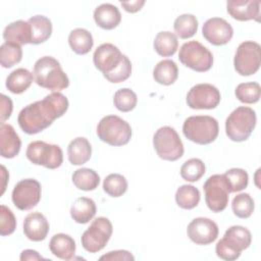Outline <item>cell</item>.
<instances>
[{
  "label": "cell",
  "mask_w": 261,
  "mask_h": 261,
  "mask_svg": "<svg viewBox=\"0 0 261 261\" xmlns=\"http://www.w3.org/2000/svg\"><path fill=\"white\" fill-rule=\"evenodd\" d=\"M49 249L55 257L62 260H70L75 253V242L68 234L57 233L51 238Z\"/></svg>",
  "instance_id": "7402d4cb"
},
{
  "label": "cell",
  "mask_w": 261,
  "mask_h": 261,
  "mask_svg": "<svg viewBox=\"0 0 261 261\" xmlns=\"http://www.w3.org/2000/svg\"><path fill=\"white\" fill-rule=\"evenodd\" d=\"M261 63L260 45L253 41L241 43L236 51L233 65L236 71L244 76L256 73Z\"/></svg>",
  "instance_id": "7c38bea8"
},
{
  "label": "cell",
  "mask_w": 261,
  "mask_h": 261,
  "mask_svg": "<svg viewBox=\"0 0 261 261\" xmlns=\"http://www.w3.org/2000/svg\"><path fill=\"white\" fill-rule=\"evenodd\" d=\"M173 29L180 39H188L196 34L198 30V20L193 14L185 13L175 18Z\"/></svg>",
  "instance_id": "d6a6232c"
},
{
  "label": "cell",
  "mask_w": 261,
  "mask_h": 261,
  "mask_svg": "<svg viewBox=\"0 0 261 261\" xmlns=\"http://www.w3.org/2000/svg\"><path fill=\"white\" fill-rule=\"evenodd\" d=\"M97 207L95 202L87 197L77 198L70 207L72 219L81 224L88 223L96 214Z\"/></svg>",
  "instance_id": "d4e9b609"
},
{
  "label": "cell",
  "mask_w": 261,
  "mask_h": 261,
  "mask_svg": "<svg viewBox=\"0 0 261 261\" xmlns=\"http://www.w3.org/2000/svg\"><path fill=\"white\" fill-rule=\"evenodd\" d=\"M25 155L36 165L55 169L62 164L63 153L58 145L48 144L44 141H34L29 144Z\"/></svg>",
  "instance_id": "30bf717a"
},
{
  "label": "cell",
  "mask_w": 261,
  "mask_h": 261,
  "mask_svg": "<svg viewBox=\"0 0 261 261\" xmlns=\"http://www.w3.org/2000/svg\"><path fill=\"white\" fill-rule=\"evenodd\" d=\"M112 224L106 217L100 216L93 220L91 225L82 234V246L90 253H97L101 251L112 234Z\"/></svg>",
  "instance_id": "8fae6325"
},
{
  "label": "cell",
  "mask_w": 261,
  "mask_h": 261,
  "mask_svg": "<svg viewBox=\"0 0 261 261\" xmlns=\"http://www.w3.org/2000/svg\"><path fill=\"white\" fill-rule=\"evenodd\" d=\"M252 236L248 228L241 225H233L226 229L223 238L215 246L216 255L227 261H232L241 256L243 250L249 248Z\"/></svg>",
  "instance_id": "277c9868"
},
{
  "label": "cell",
  "mask_w": 261,
  "mask_h": 261,
  "mask_svg": "<svg viewBox=\"0 0 261 261\" xmlns=\"http://www.w3.org/2000/svg\"><path fill=\"white\" fill-rule=\"evenodd\" d=\"M175 202L182 209H193L200 202V191L192 185H182L176 190Z\"/></svg>",
  "instance_id": "1f68e13d"
},
{
  "label": "cell",
  "mask_w": 261,
  "mask_h": 261,
  "mask_svg": "<svg viewBox=\"0 0 261 261\" xmlns=\"http://www.w3.org/2000/svg\"><path fill=\"white\" fill-rule=\"evenodd\" d=\"M92 147L88 139L79 137L73 139L67 147L68 160L73 165H82L90 160Z\"/></svg>",
  "instance_id": "cb8c5ba5"
},
{
  "label": "cell",
  "mask_w": 261,
  "mask_h": 261,
  "mask_svg": "<svg viewBox=\"0 0 261 261\" xmlns=\"http://www.w3.org/2000/svg\"><path fill=\"white\" fill-rule=\"evenodd\" d=\"M49 231V223L46 217L40 212L28 214L23 221V233L33 241L40 242L46 239Z\"/></svg>",
  "instance_id": "d6986e66"
},
{
  "label": "cell",
  "mask_w": 261,
  "mask_h": 261,
  "mask_svg": "<svg viewBox=\"0 0 261 261\" xmlns=\"http://www.w3.org/2000/svg\"><path fill=\"white\" fill-rule=\"evenodd\" d=\"M155 51L163 57L172 56L178 47V41L176 36L171 32H160L157 34L154 40Z\"/></svg>",
  "instance_id": "4dcf8cb0"
},
{
  "label": "cell",
  "mask_w": 261,
  "mask_h": 261,
  "mask_svg": "<svg viewBox=\"0 0 261 261\" xmlns=\"http://www.w3.org/2000/svg\"><path fill=\"white\" fill-rule=\"evenodd\" d=\"M41 185L34 178H25L18 181L12 191V202L16 208L25 211L31 210L41 200Z\"/></svg>",
  "instance_id": "5bb4252c"
},
{
  "label": "cell",
  "mask_w": 261,
  "mask_h": 261,
  "mask_svg": "<svg viewBox=\"0 0 261 261\" xmlns=\"http://www.w3.org/2000/svg\"><path fill=\"white\" fill-rule=\"evenodd\" d=\"M205 173V164L199 158L187 160L180 167V176L190 182L199 180Z\"/></svg>",
  "instance_id": "d590c367"
},
{
  "label": "cell",
  "mask_w": 261,
  "mask_h": 261,
  "mask_svg": "<svg viewBox=\"0 0 261 261\" xmlns=\"http://www.w3.org/2000/svg\"><path fill=\"white\" fill-rule=\"evenodd\" d=\"M31 27V44H41L47 41L52 34V22L44 15H35L28 20Z\"/></svg>",
  "instance_id": "484cf974"
},
{
  "label": "cell",
  "mask_w": 261,
  "mask_h": 261,
  "mask_svg": "<svg viewBox=\"0 0 261 261\" xmlns=\"http://www.w3.org/2000/svg\"><path fill=\"white\" fill-rule=\"evenodd\" d=\"M3 39L5 42L15 43L20 46L31 44L32 34L29 22L24 20H16L9 23L4 29Z\"/></svg>",
  "instance_id": "603a6c76"
},
{
  "label": "cell",
  "mask_w": 261,
  "mask_h": 261,
  "mask_svg": "<svg viewBox=\"0 0 261 261\" xmlns=\"http://www.w3.org/2000/svg\"><path fill=\"white\" fill-rule=\"evenodd\" d=\"M103 190L110 197L117 198L126 192L127 181L123 175L119 173H111L105 177L103 181Z\"/></svg>",
  "instance_id": "e575fe53"
},
{
  "label": "cell",
  "mask_w": 261,
  "mask_h": 261,
  "mask_svg": "<svg viewBox=\"0 0 261 261\" xmlns=\"http://www.w3.org/2000/svg\"><path fill=\"white\" fill-rule=\"evenodd\" d=\"M217 224L206 217H197L193 219L187 228L188 237L197 245H209L218 237Z\"/></svg>",
  "instance_id": "2e32d148"
},
{
  "label": "cell",
  "mask_w": 261,
  "mask_h": 261,
  "mask_svg": "<svg viewBox=\"0 0 261 261\" xmlns=\"http://www.w3.org/2000/svg\"><path fill=\"white\" fill-rule=\"evenodd\" d=\"M97 135L110 146L126 145L132 138V127L117 115L104 116L97 125Z\"/></svg>",
  "instance_id": "52a82bcc"
},
{
  "label": "cell",
  "mask_w": 261,
  "mask_h": 261,
  "mask_svg": "<svg viewBox=\"0 0 261 261\" xmlns=\"http://www.w3.org/2000/svg\"><path fill=\"white\" fill-rule=\"evenodd\" d=\"M93 61L96 68L110 83L118 84L130 76V60L113 44L104 43L97 47L93 55Z\"/></svg>",
  "instance_id": "7a4b0ae2"
},
{
  "label": "cell",
  "mask_w": 261,
  "mask_h": 261,
  "mask_svg": "<svg viewBox=\"0 0 261 261\" xmlns=\"http://www.w3.org/2000/svg\"><path fill=\"white\" fill-rule=\"evenodd\" d=\"M178 75V68L176 63L170 59H164L158 62L153 70V77L155 82L160 85H172Z\"/></svg>",
  "instance_id": "f1b7e54d"
},
{
  "label": "cell",
  "mask_w": 261,
  "mask_h": 261,
  "mask_svg": "<svg viewBox=\"0 0 261 261\" xmlns=\"http://www.w3.org/2000/svg\"><path fill=\"white\" fill-rule=\"evenodd\" d=\"M35 82L38 86L55 91H61L69 86V80L63 71L59 61L51 56L38 59L33 70Z\"/></svg>",
  "instance_id": "3957f363"
},
{
  "label": "cell",
  "mask_w": 261,
  "mask_h": 261,
  "mask_svg": "<svg viewBox=\"0 0 261 261\" xmlns=\"http://www.w3.org/2000/svg\"><path fill=\"white\" fill-rule=\"evenodd\" d=\"M94 20L101 29L113 30L120 23L121 14L115 5L103 3L95 8Z\"/></svg>",
  "instance_id": "44dd1931"
},
{
  "label": "cell",
  "mask_w": 261,
  "mask_h": 261,
  "mask_svg": "<svg viewBox=\"0 0 261 261\" xmlns=\"http://www.w3.org/2000/svg\"><path fill=\"white\" fill-rule=\"evenodd\" d=\"M19 259L21 261H25V260H41V259H44V258L37 251L28 249V250H23L20 253Z\"/></svg>",
  "instance_id": "f6af8a7d"
},
{
  "label": "cell",
  "mask_w": 261,
  "mask_h": 261,
  "mask_svg": "<svg viewBox=\"0 0 261 261\" xmlns=\"http://www.w3.org/2000/svg\"><path fill=\"white\" fill-rule=\"evenodd\" d=\"M137 102L138 98L136 93L128 88L117 90L113 97L114 106L121 112L132 111L136 107Z\"/></svg>",
  "instance_id": "f35d334b"
},
{
  "label": "cell",
  "mask_w": 261,
  "mask_h": 261,
  "mask_svg": "<svg viewBox=\"0 0 261 261\" xmlns=\"http://www.w3.org/2000/svg\"><path fill=\"white\" fill-rule=\"evenodd\" d=\"M178 58L184 65L198 72L207 71L213 65L212 53L198 41H189L182 44Z\"/></svg>",
  "instance_id": "9c48e42d"
},
{
  "label": "cell",
  "mask_w": 261,
  "mask_h": 261,
  "mask_svg": "<svg viewBox=\"0 0 261 261\" xmlns=\"http://www.w3.org/2000/svg\"><path fill=\"white\" fill-rule=\"evenodd\" d=\"M153 146L157 155L167 161H175L184 155V145L171 126H162L156 130L153 137Z\"/></svg>",
  "instance_id": "ba28073f"
},
{
  "label": "cell",
  "mask_w": 261,
  "mask_h": 261,
  "mask_svg": "<svg viewBox=\"0 0 261 261\" xmlns=\"http://www.w3.org/2000/svg\"><path fill=\"white\" fill-rule=\"evenodd\" d=\"M226 9L228 14L237 20L260 21V1L258 0H229L226 3Z\"/></svg>",
  "instance_id": "ac0fdd59"
},
{
  "label": "cell",
  "mask_w": 261,
  "mask_h": 261,
  "mask_svg": "<svg viewBox=\"0 0 261 261\" xmlns=\"http://www.w3.org/2000/svg\"><path fill=\"white\" fill-rule=\"evenodd\" d=\"M21 147V141L12 125L1 123L0 125V154L4 158L15 157Z\"/></svg>",
  "instance_id": "ffe728a7"
},
{
  "label": "cell",
  "mask_w": 261,
  "mask_h": 261,
  "mask_svg": "<svg viewBox=\"0 0 261 261\" xmlns=\"http://www.w3.org/2000/svg\"><path fill=\"white\" fill-rule=\"evenodd\" d=\"M203 190L205 192V202L211 211L221 212L226 208L230 192L223 174H213L208 177Z\"/></svg>",
  "instance_id": "4fadbf2b"
},
{
  "label": "cell",
  "mask_w": 261,
  "mask_h": 261,
  "mask_svg": "<svg viewBox=\"0 0 261 261\" xmlns=\"http://www.w3.org/2000/svg\"><path fill=\"white\" fill-rule=\"evenodd\" d=\"M256 121V112L252 108L240 106L225 120L226 136L233 142H244L251 136Z\"/></svg>",
  "instance_id": "8992f818"
},
{
  "label": "cell",
  "mask_w": 261,
  "mask_h": 261,
  "mask_svg": "<svg viewBox=\"0 0 261 261\" xmlns=\"http://www.w3.org/2000/svg\"><path fill=\"white\" fill-rule=\"evenodd\" d=\"M34 74L25 68H16L6 79V88L13 94H21L32 85Z\"/></svg>",
  "instance_id": "4316f807"
},
{
  "label": "cell",
  "mask_w": 261,
  "mask_h": 261,
  "mask_svg": "<svg viewBox=\"0 0 261 261\" xmlns=\"http://www.w3.org/2000/svg\"><path fill=\"white\" fill-rule=\"evenodd\" d=\"M220 99L219 90L210 84H198L187 94V104L192 109H213L218 106Z\"/></svg>",
  "instance_id": "9a60e30c"
},
{
  "label": "cell",
  "mask_w": 261,
  "mask_h": 261,
  "mask_svg": "<svg viewBox=\"0 0 261 261\" xmlns=\"http://www.w3.org/2000/svg\"><path fill=\"white\" fill-rule=\"evenodd\" d=\"M22 58V49L20 45L5 42L0 47V63L2 67L9 68L20 62Z\"/></svg>",
  "instance_id": "836d02e7"
},
{
  "label": "cell",
  "mask_w": 261,
  "mask_h": 261,
  "mask_svg": "<svg viewBox=\"0 0 261 261\" xmlns=\"http://www.w3.org/2000/svg\"><path fill=\"white\" fill-rule=\"evenodd\" d=\"M0 102H1V123H4V121L10 117L13 105H12L11 99L4 94L1 95Z\"/></svg>",
  "instance_id": "7bdbcfd3"
},
{
  "label": "cell",
  "mask_w": 261,
  "mask_h": 261,
  "mask_svg": "<svg viewBox=\"0 0 261 261\" xmlns=\"http://www.w3.org/2000/svg\"><path fill=\"white\" fill-rule=\"evenodd\" d=\"M73 185L82 191H93L100 184L99 174L91 168H79L72 173Z\"/></svg>",
  "instance_id": "f546056e"
},
{
  "label": "cell",
  "mask_w": 261,
  "mask_h": 261,
  "mask_svg": "<svg viewBox=\"0 0 261 261\" xmlns=\"http://www.w3.org/2000/svg\"><path fill=\"white\" fill-rule=\"evenodd\" d=\"M1 176H2V191H1V195H3L5 188H6V181L8 179V173L6 171V168L4 165H1Z\"/></svg>",
  "instance_id": "bcb514c9"
},
{
  "label": "cell",
  "mask_w": 261,
  "mask_h": 261,
  "mask_svg": "<svg viewBox=\"0 0 261 261\" xmlns=\"http://www.w3.org/2000/svg\"><path fill=\"white\" fill-rule=\"evenodd\" d=\"M202 34L210 44L222 46L231 40L233 29L225 19L212 17L204 22Z\"/></svg>",
  "instance_id": "e0dca14e"
},
{
  "label": "cell",
  "mask_w": 261,
  "mask_h": 261,
  "mask_svg": "<svg viewBox=\"0 0 261 261\" xmlns=\"http://www.w3.org/2000/svg\"><path fill=\"white\" fill-rule=\"evenodd\" d=\"M184 136L199 145H207L215 141L219 133L217 120L209 115L188 117L182 124Z\"/></svg>",
  "instance_id": "5b68a950"
},
{
  "label": "cell",
  "mask_w": 261,
  "mask_h": 261,
  "mask_svg": "<svg viewBox=\"0 0 261 261\" xmlns=\"http://www.w3.org/2000/svg\"><path fill=\"white\" fill-rule=\"evenodd\" d=\"M260 85L256 82L242 83L236 88V97L243 103L253 104L260 99Z\"/></svg>",
  "instance_id": "8d00e7d4"
},
{
  "label": "cell",
  "mask_w": 261,
  "mask_h": 261,
  "mask_svg": "<svg viewBox=\"0 0 261 261\" xmlns=\"http://www.w3.org/2000/svg\"><path fill=\"white\" fill-rule=\"evenodd\" d=\"M121 6L123 7V9L127 12L130 13H135L139 10H141V8L144 6L145 1L144 0H136V1H128V2H120Z\"/></svg>",
  "instance_id": "ee69618b"
},
{
  "label": "cell",
  "mask_w": 261,
  "mask_h": 261,
  "mask_svg": "<svg viewBox=\"0 0 261 261\" xmlns=\"http://www.w3.org/2000/svg\"><path fill=\"white\" fill-rule=\"evenodd\" d=\"M100 260H110V261H129V260H135V257L125 250H116V251H111L108 252L107 254L103 255L100 257Z\"/></svg>",
  "instance_id": "b9f144b4"
},
{
  "label": "cell",
  "mask_w": 261,
  "mask_h": 261,
  "mask_svg": "<svg viewBox=\"0 0 261 261\" xmlns=\"http://www.w3.org/2000/svg\"><path fill=\"white\" fill-rule=\"evenodd\" d=\"M230 193L240 192L247 188L249 175L247 171L242 168H230L224 174Z\"/></svg>",
  "instance_id": "ab89813d"
},
{
  "label": "cell",
  "mask_w": 261,
  "mask_h": 261,
  "mask_svg": "<svg viewBox=\"0 0 261 261\" xmlns=\"http://www.w3.org/2000/svg\"><path fill=\"white\" fill-rule=\"evenodd\" d=\"M67 98L59 93L53 92L43 100L36 101L22 108L18 114L17 122L20 128L28 135L38 134L61 117L68 109Z\"/></svg>",
  "instance_id": "6da1fadb"
},
{
  "label": "cell",
  "mask_w": 261,
  "mask_h": 261,
  "mask_svg": "<svg viewBox=\"0 0 261 261\" xmlns=\"http://www.w3.org/2000/svg\"><path fill=\"white\" fill-rule=\"evenodd\" d=\"M232 212L240 218H248L254 211V200L247 193H241L237 195L231 202Z\"/></svg>",
  "instance_id": "74e56055"
},
{
  "label": "cell",
  "mask_w": 261,
  "mask_h": 261,
  "mask_svg": "<svg viewBox=\"0 0 261 261\" xmlns=\"http://www.w3.org/2000/svg\"><path fill=\"white\" fill-rule=\"evenodd\" d=\"M16 228V218L5 205L0 206V234L9 236Z\"/></svg>",
  "instance_id": "60d3db41"
},
{
  "label": "cell",
  "mask_w": 261,
  "mask_h": 261,
  "mask_svg": "<svg viewBox=\"0 0 261 261\" xmlns=\"http://www.w3.org/2000/svg\"><path fill=\"white\" fill-rule=\"evenodd\" d=\"M68 44L73 52L79 55H84L91 51L94 45V40L89 31L77 28L70 32L68 36Z\"/></svg>",
  "instance_id": "83f0119b"
}]
</instances>
